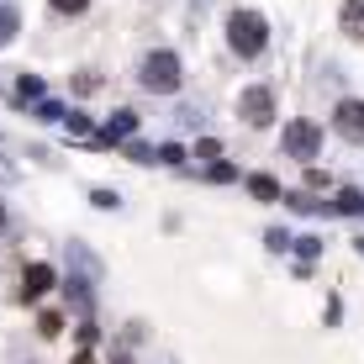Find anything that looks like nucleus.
<instances>
[{
    "label": "nucleus",
    "mask_w": 364,
    "mask_h": 364,
    "mask_svg": "<svg viewBox=\"0 0 364 364\" xmlns=\"http://www.w3.org/2000/svg\"><path fill=\"white\" fill-rule=\"evenodd\" d=\"M85 6H90V0H53V11H64V16H80Z\"/></svg>",
    "instance_id": "12"
},
{
    "label": "nucleus",
    "mask_w": 364,
    "mask_h": 364,
    "mask_svg": "<svg viewBox=\"0 0 364 364\" xmlns=\"http://www.w3.org/2000/svg\"><path fill=\"white\" fill-rule=\"evenodd\" d=\"M317 148H322L317 122H291V127H285V154L291 159H317Z\"/></svg>",
    "instance_id": "3"
},
{
    "label": "nucleus",
    "mask_w": 364,
    "mask_h": 364,
    "mask_svg": "<svg viewBox=\"0 0 364 364\" xmlns=\"http://www.w3.org/2000/svg\"><path fill=\"white\" fill-rule=\"evenodd\" d=\"M132 127H137V117H132V111H117V117L106 122V132H111V137H127Z\"/></svg>",
    "instance_id": "9"
},
{
    "label": "nucleus",
    "mask_w": 364,
    "mask_h": 364,
    "mask_svg": "<svg viewBox=\"0 0 364 364\" xmlns=\"http://www.w3.org/2000/svg\"><path fill=\"white\" fill-rule=\"evenodd\" d=\"M333 127L343 137H354V143H364V100H343L338 117H333Z\"/></svg>",
    "instance_id": "5"
},
{
    "label": "nucleus",
    "mask_w": 364,
    "mask_h": 364,
    "mask_svg": "<svg viewBox=\"0 0 364 364\" xmlns=\"http://www.w3.org/2000/svg\"><path fill=\"white\" fill-rule=\"evenodd\" d=\"M53 291V269L48 264H27V274H21V296L37 301V296H48Z\"/></svg>",
    "instance_id": "6"
},
{
    "label": "nucleus",
    "mask_w": 364,
    "mask_h": 364,
    "mask_svg": "<svg viewBox=\"0 0 364 364\" xmlns=\"http://www.w3.org/2000/svg\"><path fill=\"white\" fill-rule=\"evenodd\" d=\"M143 85H148L154 95L180 90V58H174V53H148V58H143Z\"/></svg>",
    "instance_id": "2"
},
{
    "label": "nucleus",
    "mask_w": 364,
    "mask_h": 364,
    "mask_svg": "<svg viewBox=\"0 0 364 364\" xmlns=\"http://www.w3.org/2000/svg\"><path fill=\"white\" fill-rule=\"evenodd\" d=\"M237 111H243V117L254 122V127H264V122L274 117V95L254 85V90H243V95H237Z\"/></svg>",
    "instance_id": "4"
},
{
    "label": "nucleus",
    "mask_w": 364,
    "mask_h": 364,
    "mask_svg": "<svg viewBox=\"0 0 364 364\" xmlns=\"http://www.w3.org/2000/svg\"><path fill=\"white\" fill-rule=\"evenodd\" d=\"M11 32H16V11H11V6H0V48L11 43Z\"/></svg>",
    "instance_id": "11"
},
{
    "label": "nucleus",
    "mask_w": 364,
    "mask_h": 364,
    "mask_svg": "<svg viewBox=\"0 0 364 364\" xmlns=\"http://www.w3.org/2000/svg\"><path fill=\"white\" fill-rule=\"evenodd\" d=\"M248 191H254L259 200H280V185H274L269 174H254V180H248Z\"/></svg>",
    "instance_id": "8"
},
{
    "label": "nucleus",
    "mask_w": 364,
    "mask_h": 364,
    "mask_svg": "<svg viewBox=\"0 0 364 364\" xmlns=\"http://www.w3.org/2000/svg\"><path fill=\"white\" fill-rule=\"evenodd\" d=\"M338 27H343L348 37H364V0H348L343 16H338Z\"/></svg>",
    "instance_id": "7"
},
{
    "label": "nucleus",
    "mask_w": 364,
    "mask_h": 364,
    "mask_svg": "<svg viewBox=\"0 0 364 364\" xmlns=\"http://www.w3.org/2000/svg\"><path fill=\"white\" fill-rule=\"evenodd\" d=\"M37 333H43V338H58V333H64V317H58V311H43V317H37Z\"/></svg>",
    "instance_id": "10"
},
{
    "label": "nucleus",
    "mask_w": 364,
    "mask_h": 364,
    "mask_svg": "<svg viewBox=\"0 0 364 364\" xmlns=\"http://www.w3.org/2000/svg\"><path fill=\"white\" fill-rule=\"evenodd\" d=\"M264 16L259 11H232L228 16V43H232V53H243V58H254V53H264Z\"/></svg>",
    "instance_id": "1"
}]
</instances>
